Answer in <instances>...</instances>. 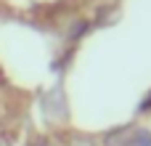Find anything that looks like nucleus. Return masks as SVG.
<instances>
[{
    "label": "nucleus",
    "mask_w": 151,
    "mask_h": 146,
    "mask_svg": "<svg viewBox=\"0 0 151 146\" xmlns=\"http://www.w3.org/2000/svg\"><path fill=\"white\" fill-rule=\"evenodd\" d=\"M149 106H151V96H149V98H146V101H143V104H141V112H146Z\"/></svg>",
    "instance_id": "obj_3"
},
{
    "label": "nucleus",
    "mask_w": 151,
    "mask_h": 146,
    "mask_svg": "<svg viewBox=\"0 0 151 146\" xmlns=\"http://www.w3.org/2000/svg\"><path fill=\"white\" fill-rule=\"evenodd\" d=\"M138 133L141 130H135V128H119V130L106 136V146H135Z\"/></svg>",
    "instance_id": "obj_1"
},
{
    "label": "nucleus",
    "mask_w": 151,
    "mask_h": 146,
    "mask_svg": "<svg viewBox=\"0 0 151 146\" xmlns=\"http://www.w3.org/2000/svg\"><path fill=\"white\" fill-rule=\"evenodd\" d=\"M45 109H48L53 117H61V112H64V93H61V88L48 90V96H45Z\"/></svg>",
    "instance_id": "obj_2"
}]
</instances>
